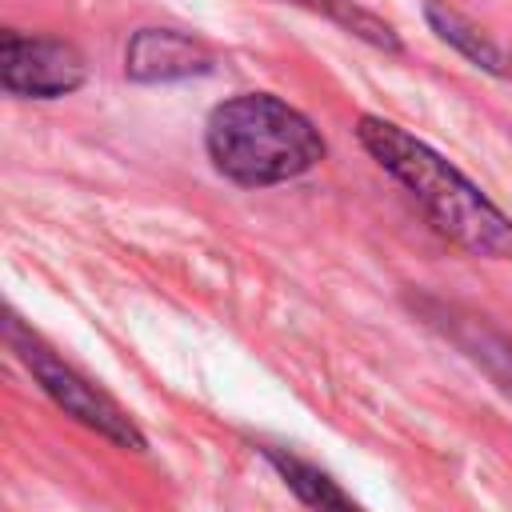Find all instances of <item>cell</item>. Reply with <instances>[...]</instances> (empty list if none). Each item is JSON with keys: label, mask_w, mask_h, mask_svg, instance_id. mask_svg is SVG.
<instances>
[{"label": "cell", "mask_w": 512, "mask_h": 512, "mask_svg": "<svg viewBox=\"0 0 512 512\" xmlns=\"http://www.w3.org/2000/svg\"><path fill=\"white\" fill-rule=\"evenodd\" d=\"M212 168L240 188H272L312 172L328 144L320 128L272 92H240L212 108L204 124Z\"/></svg>", "instance_id": "7a4b0ae2"}, {"label": "cell", "mask_w": 512, "mask_h": 512, "mask_svg": "<svg viewBox=\"0 0 512 512\" xmlns=\"http://www.w3.org/2000/svg\"><path fill=\"white\" fill-rule=\"evenodd\" d=\"M88 80V60L76 44L56 36L4 32L0 36V84L8 96L24 100H56L76 92Z\"/></svg>", "instance_id": "277c9868"}, {"label": "cell", "mask_w": 512, "mask_h": 512, "mask_svg": "<svg viewBox=\"0 0 512 512\" xmlns=\"http://www.w3.org/2000/svg\"><path fill=\"white\" fill-rule=\"evenodd\" d=\"M212 68H216V56L200 40L176 28H140L124 48V72L136 84L192 80V76H208Z\"/></svg>", "instance_id": "5b68a950"}, {"label": "cell", "mask_w": 512, "mask_h": 512, "mask_svg": "<svg viewBox=\"0 0 512 512\" xmlns=\"http://www.w3.org/2000/svg\"><path fill=\"white\" fill-rule=\"evenodd\" d=\"M8 344H12V352L24 360V368H28L32 380L40 384V392H44L64 416H72L76 424L92 428L96 436H104V440L116 444V448H128V452H144V448H148L140 424H136L100 384H92L80 368H72L60 352H52L32 328H24L20 316H12V312H8Z\"/></svg>", "instance_id": "3957f363"}, {"label": "cell", "mask_w": 512, "mask_h": 512, "mask_svg": "<svg viewBox=\"0 0 512 512\" xmlns=\"http://www.w3.org/2000/svg\"><path fill=\"white\" fill-rule=\"evenodd\" d=\"M264 460L280 472V480L296 492L300 504H308L312 512H368L360 500H352L340 480H332L324 468H316L312 460L296 456V452H284V448H260Z\"/></svg>", "instance_id": "ba28073f"}, {"label": "cell", "mask_w": 512, "mask_h": 512, "mask_svg": "<svg viewBox=\"0 0 512 512\" xmlns=\"http://www.w3.org/2000/svg\"><path fill=\"white\" fill-rule=\"evenodd\" d=\"M428 324H436L476 368H484V376L500 384V392L512 396V340L504 332H496L484 316H468L456 308H428Z\"/></svg>", "instance_id": "8992f818"}, {"label": "cell", "mask_w": 512, "mask_h": 512, "mask_svg": "<svg viewBox=\"0 0 512 512\" xmlns=\"http://www.w3.org/2000/svg\"><path fill=\"white\" fill-rule=\"evenodd\" d=\"M324 4H328V12H336V8L344 4V0H324Z\"/></svg>", "instance_id": "9c48e42d"}, {"label": "cell", "mask_w": 512, "mask_h": 512, "mask_svg": "<svg viewBox=\"0 0 512 512\" xmlns=\"http://www.w3.org/2000/svg\"><path fill=\"white\" fill-rule=\"evenodd\" d=\"M356 136L364 152L408 188V196L424 208V216L444 240H452L468 256L512 260V216L448 156H440L408 128L372 112L356 120Z\"/></svg>", "instance_id": "6da1fadb"}, {"label": "cell", "mask_w": 512, "mask_h": 512, "mask_svg": "<svg viewBox=\"0 0 512 512\" xmlns=\"http://www.w3.org/2000/svg\"><path fill=\"white\" fill-rule=\"evenodd\" d=\"M424 20L428 28L448 44L456 48L468 64H476L480 72L496 76V80H512V52L504 44H496L480 24H472L460 8H452L448 0H428L424 4Z\"/></svg>", "instance_id": "52a82bcc"}]
</instances>
